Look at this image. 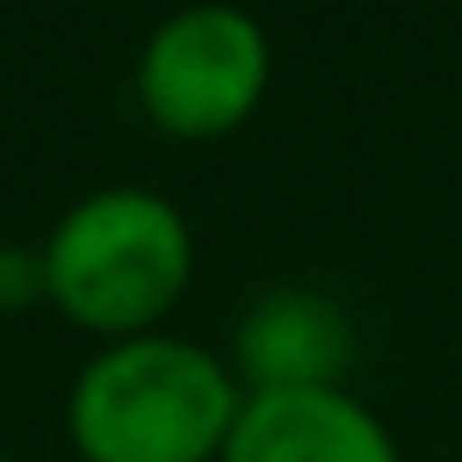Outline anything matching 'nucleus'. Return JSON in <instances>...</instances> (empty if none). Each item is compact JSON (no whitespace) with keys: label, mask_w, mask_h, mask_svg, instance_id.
I'll use <instances>...</instances> for the list:
<instances>
[{"label":"nucleus","mask_w":462,"mask_h":462,"mask_svg":"<svg viewBox=\"0 0 462 462\" xmlns=\"http://www.w3.org/2000/svg\"><path fill=\"white\" fill-rule=\"evenodd\" d=\"M246 386L217 351L176 334L112 339L70 386V445L82 462H217Z\"/></svg>","instance_id":"nucleus-1"},{"label":"nucleus","mask_w":462,"mask_h":462,"mask_svg":"<svg viewBox=\"0 0 462 462\" xmlns=\"http://www.w3.org/2000/svg\"><path fill=\"white\" fill-rule=\"evenodd\" d=\"M47 299L112 339L152 334L193 282V228L152 188H100L53 223L42 246Z\"/></svg>","instance_id":"nucleus-2"},{"label":"nucleus","mask_w":462,"mask_h":462,"mask_svg":"<svg viewBox=\"0 0 462 462\" xmlns=\"http://www.w3.org/2000/svg\"><path fill=\"white\" fill-rule=\"evenodd\" d=\"M270 30L246 6L199 0L170 12L147 35L135 65V100L164 135L217 141L235 135L270 94Z\"/></svg>","instance_id":"nucleus-3"},{"label":"nucleus","mask_w":462,"mask_h":462,"mask_svg":"<svg viewBox=\"0 0 462 462\" xmlns=\"http://www.w3.org/2000/svg\"><path fill=\"white\" fill-rule=\"evenodd\" d=\"M357 328L339 299L316 287H270L235 322V381L246 393H316L346 386Z\"/></svg>","instance_id":"nucleus-4"},{"label":"nucleus","mask_w":462,"mask_h":462,"mask_svg":"<svg viewBox=\"0 0 462 462\" xmlns=\"http://www.w3.org/2000/svg\"><path fill=\"white\" fill-rule=\"evenodd\" d=\"M217 462H404L398 439L357 393H246Z\"/></svg>","instance_id":"nucleus-5"},{"label":"nucleus","mask_w":462,"mask_h":462,"mask_svg":"<svg viewBox=\"0 0 462 462\" xmlns=\"http://www.w3.org/2000/svg\"><path fill=\"white\" fill-rule=\"evenodd\" d=\"M47 299V263L42 252L0 246V310H30Z\"/></svg>","instance_id":"nucleus-6"},{"label":"nucleus","mask_w":462,"mask_h":462,"mask_svg":"<svg viewBox=\"0 0 462 462\" xmlns=\"http://www.w3.org/2000/svg\"><path fill=\"white\" fill-rule=\"evenodd\" d=\"M0 462H6V457H0Z\"/></svg>","instance_id":"nucleus-7"}]
</instances>
